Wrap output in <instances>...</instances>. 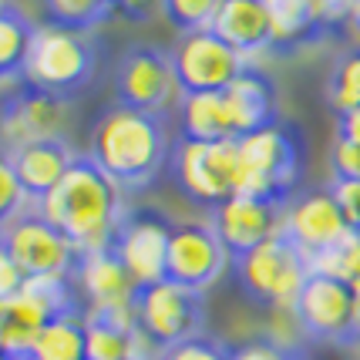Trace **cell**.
I'll use <instances>...</instances> for the list:
<instances>
[{
  "instance_id": "1",
  "label": "cell",
  "mask_w": 360,
  "mask_h": 360,
  "mask_svg": "<svg viewBox=\"0 0 360 360\" xmlns=\"http://www.w3.org/2000/svg\"><path fill=\"white\" fill-rule=\"evenodd\" d=\"M175 141L165 115H148L125 105L108 108L91 131V158L122 192L152 186L172 165Z\"/></svg>"
},
{
  "instance_id": "2",
  "label": "cell",
  "mask_w": 360,
  "mask_h": 360,
  "mask_svg": "<svg viewBox=\"0 0 360 360\" xmlns=\"http://www.w3.org/2000/svg\"><path fill=\"white\" fill-rule=\"evenodd\" d=\"M37 212L78 252H88L111 246L115 229L125 216V205H122V188L94 165V158L78 155L58 188L37 202Z\"/></svg>"
},
{
  "instance_id": "3",
  "label": "cell",
  "mask_w": 360,
  "mask_h": 360,
  "mask_svg": "<svg viewBox=\"0 0 360 360\" xmlns=\"http://www.w3.org/2000/svg\"><path fill=\"white\" fill-rule=\"evenodd\" d=\"M239 152V175L236 195H250L259 202L290 205V195L300 182V139L290 125H276L250 131L236 139Z\"/></svg>"
},
{
  "instance_id": "4",
  "label": "cell",
  "mask_w": 360,
  "mask_h": 360,
  "mask_svg": "<svg viewBox=\"0 0 360 360\" xmlns=\"http://www.w3.org/2000/svg\"><path fill=\"white\" fill-rule=\"evenodd\" d=\"M233 273L252 303L269 307V310H293L310 280V263L280 233L266 239L263 246L250 250L246 256L233 259Z\"/></svg>"
},
{
  "instance_id": "5",
  "label": "cell",
  "mask_w": 360,
  "mask_h": 360,
  "mask_svg": "<svg viewBox=\"0 0 360 360\" xmlns=\"http://www.w3.org/2000/svg\"><path fill=\"white\" fill-rule=\"evenodd\" d=\"M94 75V47L84 34H71L51 24H37L24 81H31L34 88L58 98H75L91 84Z\"/></svg>"
},
{
  "instance_id": "6",
  "label": "cell",
  "mask_w": 360,
  "mask_h": 360,
  "mask_svg": "<svg viewBox=\"0 0 360 360\" xmlns=\"http://www.w3.org/2000/svg\"><path fill=\"white\" fill-rule=\"evenodd\" d=\"M172 182L192 205L199 209H219L226 199L236 195V175H239V152L233 141L199 145V141H175L172 152Z\"/></svg>"
},
{
  "instance_id": "7",
  "label": "cell",
  "mask_w": 360,
  "mask_h": 360,
  "mask_svg": "<svg viewBox=\"0 0 360 360\" xmlns=\"http://www.w3.org/2000/svg\"><path fill=\"white\" fill-rule=\"evenodd\" d=\"M175 222L155 205H131L115 229L111 250L128 269L139 290L165 280L169 269V239Z\"/></svg>"
},
{
  "instance_id": "8",
  "label": "cell",
  "mask_w": 360,
  "mask_h": 360,
  "mask_svg": "<svg viewBox=\"0 0 360 360\" xmlns=\"http://www.w3.org/2000/svg\"><path fill=\"white\" fill-rule=\"evenodd\" d=\"M135 316H139V330L148 337V344L155 350H169V347L202 333L205 303L202 293L162 280L155 286L139 290Z\"/></svg>"
},
{
  "instance_id": "9",
  "label": "cell",
  "mask_w": 360,
  "mask_h": 360,
  "mask_svg": "<svg viewBox=\"0 0 360 360\" xmlns=\"http://www.w3.org/2000/svg\"><path fill=\"white\" fill-rule=\"evenodd\" d=\"M179 94H222L250 64L216 31L182 34L172 47Z\"/></svg>"
},
{
  "instance_id": "10",
  "label": "cell",
  "mask_w": 360,
  "mask_h": 360,
  "mask_svg": "<svg viewBox=\"0 0 360 360\" xmlns=\"http://www.w3.org/2000/svg\"><path fill=\"white\" fill-rule=\"evenodd\" d=\"M115 94L118 105L148 115H165L172 98L179 94L172 54L158 44H135L125 51L115 71Z\"/></svg>"
},
{
  "instance_id": "11",
  "label": "cell",
  "mask_w": 360,
  "mask_h": 360,
  "mask_svg": "<svg viewBox=\"0 0 360 360\" xmlns=\"http://www.w3.org/2000/svg\"><path fill=\"white\" fill-rule=\"evenodd\" d=\"M0 243L7 246L11 259L27 280H34V276H75L81 256L41 212H20L7 229H0Z\"/></svg>"
},
{
  "instance_id": "12",
  "label": "cell",
  "mask_w": 360,
  "mask_h": 360,
  "mask_svg": "<svg viewBox=\"0 0 360 360\" xmlns=\"http://www.w3.org/2000/svg\"><path fill=\"white\" fill-rule=\"evenodd\" d=\"M226 266H233L226 246L219 243L216 229L202 219H186L172 226V239H169V269L165 280L179 283L186 290L202 293L219 280Z\"/></svg>"
},
{
  "instance_id": "13",
  "label": "cell",
  "mask_w": 360,
  "mask_h": 360,
  "mask_svg": "<svg viewBox=\"0 0 360 360\" xmlns=\"http://www.w3.org/2000/svg\"><path fill=\"white\" fill-rule=\"evenodd\" d=\"M64 98L34 88L31 81H17L0 98V141L4 152H17L31 141L61 139L64 128Z\"/></svg>"
},
{
  "instance_id": "14",
  "label": "cell",
  "mask_w": 360,
  "mask_h": 360,
  "mask_svg": "<svg viewBox=\"0 0 360 360\" xmlns=\"http://www.w3.org/2000/svg\"><path fill=\"white\" fill-rule=\"evenodd\" d=\"M283 236L307 259L333 250L337 243H344L350 236V226L340 212L333 188H314V192H307V195H300L286 205L283 209Z\"/></svg>"
},
{
  "instance_id": "15",
  "label": "cell",
  "mask_w": 360,
  "mask_h": 360,
  "mask_svg": "<svg viewBox=\"0 0 360 360\" xmlns=\"http://www.w3.org/2000/svg\"><path fill=\"white\" fill-rule=\"evenodd\" d=\"M269 7V51L293 54L316 44L330 31L347 27L350 4H310V0H266Z\"/></svg>"
},
{
  "instance_id": "16",
  "label": "cell",
  "mask_w": 360,
  "mask_h": 360,
  "mask_svg": "<svg viewBox=\"0 0 360 360\" xmlns=\"http://www.w3.org/2000/svg\"><path fill=\"white\" fill-rule=\"evenodd\" d=\"M293 314H297V323L307 337L350 344V337H354V290L340 280L310 273Z\"/></svg>"
},
{
  "instance_id": "17",
  "label": "cell",
  "mask_w": 360,
  "mask_h": 360,
  "mask_svg": "<svg viewBox=\"0 0 360 360\" xmlns=\"http://www.w3.org/2000/svg\"><path fill=\"white\" fill-rule=\"evenodd\" d=\"M209 226L216 229L229 259H239L250 250L263 246L266 239L283 233V205L259 202L250 195H233L212 212Z\"/></svg>"
},
{
  "instance_id": "18",
  "label": "cell",
  "mask_w": 360,
  "mask_h": 360,
  "mask_svg": "<svg viewBox=\"0 0 360 360\" xmlns=\"http://www.w3.org/2000/svg\"><path fill=\"white\" fill-rule=\"evenodd\" d=\"M75 283L84 300V310H118V307H135L139 286L122 266L111 246L105 250H88L78 256Z\"/></svg>"
},
{
  "instance_id": "19",
  "label": "cell",
  "mask_w": 360,
  "mask_h": 360,
  "mask_svg": "<svg viewBox=\"0 0 360 360\" xmlns=\"http://www.w3.org/2000/svg\"><path fill=\"white\" fill-rule=\"evenodd\" d=\"M222 105H226V118H229V128H233L236 139L250 135V131H259V128H269L280 122V108H276V88L273 81L256 71V68H246L239 78L222 91Z\"/></svg>"
},
{
  "instance_id": "20",
  "label": "cell",
  "mask_w": 360,
  "mask_h": 360,
  "mask_svg": "<svg viewBox=\"0 0 360 360\" xmlns=\"http://www.w3.org/2000/svg\"><path fill=\"white\" fill-rule=\"evenodd\" d=\"M11 162H14V172H17V182L24 188L27 202H41L47 199L58 182L64 175L71 172L75 165V152L68 148L64 139H44V141H31L17 152H7Z\"/></svg>"
},
{
  "instance_id": "21",
  "label": "cell",
  "mask_w": 360,
  "mask_h": 360,
  "mask_svg": "<svg viewBox=\"0 0 360 360\" xmlns=\"http://www.w3.org/2000/svg\"><path fill=\"white\" fill-rule=\"evenodd\" d=\"M212 31L219 34L236 54H243V58H252V54H259V51H269L266 0H219Z\"/></svg>"
},
{
  "instance_id": "22",
  "label": "cell",
  "mask_w": 360,
  "mask_h": 360,
  "mask_svg": "<svg viewBox=\"0 0 360 360\" xmlns=\"http://www.w3.org/2000/svg\"><path fill=\"white\" fill-rule=\"evenodd\" d=\"M51 320H54V314L24 290L11 300H0V354L11 360H24L31 354L37 333Z\"/></svg>"
},
{
  "instance_id": "23",
  "label": "cell",
  "mask_w": 360,
  "mask_h": 360,
  "mask_svg": "<svg viewBox=\"0 0 360 360\" xmlns=\"http://www.w3.org/2000/svg\"><path fill=\"white\" fill-rule=\"evenodd\" d=\"M179 139L199 145L236 139L226 118L222 94H179Z\"/></svg>"
},
{
  "instance_id": "24",
  "label": "cell",
  "mask_w": 360,
  "mask_h": 360,
  "mask_svg": "<svg viewBox=\"0 0 360 360\" xmlns=\"http://www.w3.org/2000/svg\"><path fill=\"white\" fill-rule=\"evenodd\" d=\"M37 24L14 4H0V81H20Z\"/></svg>"
},
{
  "instance_id": "25",
  "label": "cell",
  "mask_w": 360,
  "mask_h": 360,
  "mask_svg": "<svg viewBox=\"0 0 360 360\" xmlns=\"http://www.w3.org/2000/svg\"><path fill=\"white\" fill-rule=\"evenodd\" d=\"M24 360H88L84 340V314L54 316L34 340L31 354Z\"/></svg>"
},
{
  "instance_id": "26",
  "label": "cell",
  "mask_w": 360,
  "mask_h": 360,
  "mask_svg": "<svg viewBox=\"0 0 360 360\" xmlns=\"http://www.w3.org/2000/svg\"><path fill=\"white\" fill-rule=\"evenodd\" d=\"M111 14H122V4H111V0H44L41 4L44 24L71 34H84V37L94 27H101Z\"/></svg>"
},
{
  "instance_id": "27",
  "label": "cell",
  "mask_w": 360,
  "mask_h": 360,
  "mask_svg": "<svg viewBox=\"0 0 360 360\" xmlns=\"http://www.w3.org/2000/svg\"><path fill=\"white\" fill-rule=\"evenodd\" d=\"M307 263H310V273L330 276V280H340L357 293L360 290V236L350 233L344 243H337L333 250L320 252V256L307 259Z\"/></svg>"
},
{
  "instance_id": "28",
  "label": "cell",
  "mask_w": 360,
  "mask_h": 360,
  "mask_svg": "<svg viewBox=\"0 0 360 360\" xmlns=\"http://www.w3.org/2000/svg\"><path fill=\"white\" fill-rule=\"evenodd\" d=\"M327 101L330 108L337 111V118L347 111L360 108V47L347 51L344 58L337 61L333 75L327 84Z\"/></svg>"
},
{
  "instance_id": "29",
  "label": "cell",
  "mask_w": 360,
  "mask_h": 360,
  "mask_svg": "<svg viewBox=\"0 0 360 360\" xmlns=\"http://www.w3.org/2000/svg\"><path fill=\"white\" fill-rule=\"evenodd\" d=\"M158 11L172 24V31L195 34V31H212V20L219 11V0H162Z\"/></svg>"
},
{
  "instance_id": "30",
  "label": "cell",
  "mask_w": 360,
  "mask_h": 360,
  "mask_svg": "<svg viewBox=\"0 0 360 360\" xmlns=\"http://www.w3.org/2000/svg\"><path fill=\"white\" fill-rule=\"evenodd\" d=\"M24 202H27V195H24V188L17 182L14 162H11L7 152H0V229H7L20 216Z\"/></svg>"
},
{
  "instance_id": "31",
  "label": "cell",
  "mask_w": 360,
  "mask_h": 360,
  "mask_svg": "<svg viewBox=\"0 0 360 360\" xmlns=\"http://www.w3.org/2000/svg\"><path fill=\"white\" fill-rule=\"evenodd\" d=\"M226 360H300L297 347L280 344L276 337H250L229 347Z\"/></svg>"
},
{
  "instance_id": "32",
  "label": "cell",
  "mask_w": 360,
  "mask_h": 360,
  "mask_svg": "<svg viewBox=\"0 0 360 360\" xmlns=\"http://www.w3.org/2000/svg\"><path fill=\"white\" fill-rule=\"evenodd\" d=\"M229 357V347L209 337V333H199L192 340H182V344L169 347V350H158L155 360H226Z\"/></svg>"
},
{
  "instance_id": "33",
  "label": "cell",
  "mask_w": 360,
  "mask_h": 360,
  "mask_svg": "<svg viewBox=\"0 0 360 360\" xmlns=\"http://www.w3.org/2000/svg\"><path fill=\"white\" fill-rule=\"evenodd\" d=\"M330 165H333L337 182H360V145L337 139L330 152Z\"/></svg>"
},
{
  "instance_id": "34",
  "label": "cell",
  "mask_w": 360,
  "mask_h": 360,
  "mask_svg": "<svg viewBox=\"0 0 360 360\" xmlns=\"http://www.w3.org/2000/svg\"><path fill=\"white\" fill-rule=\"evenodd\" d=\"M333 195L340 202V212H344L350 233L360 236V182H337L333 186Z\"/></svg>"
},
{
  "instance_id": "35",
  "label": "cell",
  "mask_w": 360,
  "mask_h": 360,
  "mask_svg": "<svg viewBox=\"0 0 360 360\" xmlns=\"http://www.w3.org/2000/svg\"><path fill=\"white\" fill-rule=\"evenodd\" d=\"M24 273L17 269V263L11 259V252H7V246L0 243V300H11L17 297L20 290H24Z\"/></svg>"
},
{
  "instance_id": "36",
  "label": "cell",
  "mask_w": 360,
  "mask_h": 360,
  "mask_svg": "<svg viewBox=\"0 0 360 360\" xmlns=\"http://www.w3.org/2000/svg\"><path fill=\"white\" fill-rule=\"evenodd\" d=\"M337 139L360 145V108L347 111V115H340V118H337Z\"/></svg>"
},
{
  "instance_id": "37",
  "label": "cell",
  "mask_w": 360,
  "mask_h": 360,
  "mask_svg": "<svg viewBox=\"0 0 360 360\" xmlns=\"http://www.w3.org/2000/svg\"><path fill=\"white\" fill-rule=\"evenodd\" d=\"M350 344H360V290L354 293V337Z\"/></svg>"
},
{
  "instance_id": "38",
  "label": "cell",
  "mask_w": 360,
  "mask_h": 360,
  "mask_svg": "<svg viewBox=\"0 0 360 360\" xmlns=\"http://www.w3.org/2000/svg\"><path fill=\"white\" fill-rule=\"evenodd\" d=\"M0 360H11V357H4V354H0Z\"/></svg>"
}]
</instances>
